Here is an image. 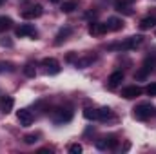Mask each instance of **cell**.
I'll return each mask as SVG.
<instances>
[{"mask_svg": "<svg viewBox=\"0 0 156 154\" xmlns=\"http://www.w3.org/2000/svg\"><path fill=\"white\" fill-rule=\"evenodd\" d=\"M142 40L144 37H131V38H127L125 42H122V44H113V45H109V49H120V51H129V49H134L136 45H140L142 44Z\"/></svg>", "mask_w": 156, "mask_h": 154, "instance_id": "3", "label": "cell"}, {"mask_svg": "<svg viewBox=\"0 0 156 154\" xmlns=\"http://www.w3.org/2000/svg\"><path fill=\"white\" fill-rule=\"evenodd\" d=\"M142 93H144V89H142V87H138V85H129V87H123V89H122V96H123L125 100L138 98Z\"/></svg>", "mask_w": 156, "mask_h": 154, "instance_id": "9", "label": "cell"}, {"mask_svg": "<svg viewBox=\"0 0 156 154\" xmlns=\"http://www.w3.org/2000/svg\"><path fill=\"white\" fill-rule=\"evenodd\" d=\"M133 111H134V113H133V116H134L136 120H140V121L149 120V118L156 113L154 107H153V103H140V105H136Z\"/></svg>", "mask_w": 156, "mask_h": 154, "instance_id": "1", "label": "cell"}, {"mask_svg": "<svg viewBox=\"0 0 156 154\" xmlns=\"http://www.w3.org/2000/svg\"><path fill=\"white\" fill-rule=\"evenodd\" d=\"M42 65L45 67V73L47 75H58L60 73V64L55 58H44L42 60Z\"/></svg>", "mask_w": 156, "mask_h": 154, "instance_id": "8", "label": "cell"}, {"mask_svg": "<svg viewBox=\"0 0 156 154\" xmlns=\"http://www.w3.org/2000/svg\"><path fill=\"white\" fill-rule=\"evenodd\" d=\"M71 35V27H64V29H60L58 31V35H56V40H55V45H60V44H64L67 37Z\"/></svg>", "mask_w": 156, "mask_h": 154, "instance_id": "15", "label": "cell"}, {"mask_svg": "<svg viewBox=\"0 0 156 154\" xmlns=\"http://www.w3.org/2000/svg\"><path fill=\"white\" fill-rule=\"evenodd\" d=\"M109 118H113V111H111L109 107L98 109V121H107Z\"/></svg>", "mask_w": 156, "mask_h": 154, "instance_id": "17", "label": "cell"}, {"mask_svg": "<svg viewBox=\"0 0 156 154\" xmlns=\"http://www.w3.org/2000/svg\"><path fill=\"white\" fill-rule=\"evenodd\" d=\"M83 118H87V120H98V109H91V107L83 109Z\"/></svg>", "mask_w": 156, "mask_h": 154, "instance_id": "21", "label": "cell"}, {"mask_svg": "<svg viewBox=\"0 0 156 154\" xmlns=\"http://www.w3.org/2000/svg\"><path fill=\"white\" fill-rule=\"evenodd\" d=\"M75 9H78V0H66L60 5V11L62 13H73Z\"/></svg>", "mask_w": 156, "mask_h": 154, "instance_id": "14", "label": "cell"}, {"mask_svg": "<svg viewBox=\"0 0 156 154\" xmlns=\"http://www.w3.org/2000/svg\"><path fill=\"white\" fill-rule=\"evenodd\" d=\"M15 35L18 37V38H24V37H33V38H37V29L31 26V24H24V26H20V27H16L15 29Z\"/></svg>", "mask_w": 156, "mask_h": 154, "instance_id": "7", "label": "cell"}, {"mask_svg": "<svg viewBox=\"0 0 156 154\" xmlns=\"http://www.w3.org/2000/svg\"><path fill=\"white\" fill-rule=\"evenodd\" d=\"M145 93H147L149 96H156V82L154 83H149V85L145 87Z\"/></svg>", "mask_w": 156, "mask_h": 154, "instance_id": "24", "label": "cell"}, {"mask_svg": "<svg viewBox=\"0 0 156 154\" xmlns=\"http://www.w3.org/2000/svg\"><path fill=\"white\" fill-rule=\"evenodd\" d=\"M69 152L71 154H80L82 152V145H80V143H73V145H69Z\"/></svg>", "mask_w": 156, "mask_h": 154, "instance_id": "25", "label": "cell"}, {"mask_svg": "<svg viewBox=\"0 0 156 154\" xmlns=\"http://www.w3.org/2000/svg\"><path fill=\"white\" fill-rule=\"evenodd\" d=\"M4 2H5V0H0V5H2V4H4Z\"/></svg>", "mask_w": 156, "mask_h": 154, "instance_id": "30", "label": "cell"}, {"mask_svg": "<svg viewBox=\"0 0 156 154\" xmlns=\"http://www.w3.org/2000/svg\"><path fill=\"white\" fill-rule=\"evenodd\" d=\"M115 9L120 11V13L131 15L133 13V0H116L115 2Z\"/></svg>", "mask_w": 156, "mask_h": 154, "instance_id": "11", "label": "cell"}, {"mask_svg": "<svg viewBox=\"0 0 156 154\" xmlns=\"http://www.w3.org/2000/svg\"><path fill=\"white\" fill-rule=\"evenodd\" d=\"M4 65H5V64H0V73L4 71Z\"/></svg>", "mask_w": 156, "mask_h": 154, "instance_id": "28", "label": "cell"}, {"mask_svg": "<svg viewBox=\"0 0 156 154\" xmlns=\"http://www.w3.org/2000/svg\"><path fill=\"white\" fill-rule=\"evenodd\" d=\"M49 2H53V4H58V2H62V0H49Z\"/></svg>", "mask_w": 156, "mask_h": 154, "instance_id": "29", "label": "cell"}, {"mask_svg": "<svg viewBox=\"0 0 156 154\" xmlns=\"http://www.w3.org/2000/svg\"><path fill=\"white\" fill-rule=\"evenodd\" d=\"M107 29L109 31H122L123 29V20L118 18V16H111L107 20Z\"/></svg>", "mask_w": 156, "mask_h": 154, "instance_id": "13", "label": "cell"}, {"mask_svg": "<svg viewBox=\"0 0 156 154\" xmlns=\"http://www.w3.org/2000/svg\"><path fill=\"white\" fill-rule=\"evenodd\" d=\"M147 75H149V71H147L145 67H142V69H140V71H138V73L134 75V78H138V80H142V78H145Z\"/></svg>", "mask_w": 156, "mask_h": 154, "instance_id": "26", "label": "cell"}, {"mask_svg": "<svg viewBox=\"0 0 156 154\" xmlns=\"http://www.w3.org/2000/svg\"><path fill=\"white\" fill-rule=\"evenodd\" d=\"M94 60H96L94 54H89V56H85V58H78L76 60V67H80V69H82V67H87V65L93 64Z\"/></svg>", "mask_w": 156, "mask_h": 154, "instance_id": "18", "label": "cell"}, {"mask_svg": "<svg viewBox=\"0 0 156 154\" xmlns=\"http://www.w3.org/2000/svg\"><path fill=\"white\" fill-rule=\"evenodd\" d=\"M18 121H20V125H24V127H29L31 123H33V113L29 111V109H20L18 113Z\"/></svg>", "mask_w": 156, "mask_h": 154, "instance_id": "10", "label": "cell"}, {"mask_svg": "<svg viewBox=\"0 0 156 154\" xmlns=\"http://www.w3.org/2000/svg\"><path fill=\"white\" fill-rule=\"evenodd\" d=\"M116 140H115V136H104V138H100V140H96V149L98 151H111V149H115L116 147Z\"/></svg>", "mask_w": 156, "mask_h": 154, "instance_id": "4", "label": "cell"}, {"mask_svg": "<svg viewBox=\"0 0 156 154\" xmlns=\"http://www.w3.org/2000/svg\"><path fill=\"white\" fill-rule=\"evenodd\" d=\"M24 73H26V76H29V78L37 76V71H35V65L33 64H26L24 65Z\"/></svg>", "mask_w": 156, "mask_h": 154, "instance_id": "22", "label": "cell"}, {"mask_svg": "<svg viewBox=\"0 0 156 154\" xmlns=\"http://www.w3.org/2000/svg\"><path fill=\"white\" fill-rule=\"evenodd\" d=\"M0 45H7V47H11L13 42H11V40H0Z\"/></svg>", "mask_w": 156, "mask_h": 154, "instance_id": "27", "label": "cell"}, {"mask_svg": "<svg viewBox=\"0 0 156 154\" xmlns=\"http://www.w3.org/2000/svg\"><path fill=\"white\" fill-rule=\"evenodd\" d=\"M89 35L91 37H104L109 29H107V24H102V22H91L89 27H87Z\"/></svg>", "mask_w": 156, "mask_h": 154, "instance_id": "6", "label": "cell"}, {"mask_svg": "<svg viewBox=\"0 0 156 154\" xmlns=\"http://www.w3.org/2000/svg\"><path fill=\"white\" fill-rule=\"evenodd\" d=\"M42 13H44L42 5H40V4H35V5H29V7H26V9L22 11V18H26V20H35V18L42 16Z\"/></svg>", "mask_w": 156, "mask_h": 154, "instance_id": "5", "label": "cell"}, {"mask_svg": "<svg viewBox=\"0 0 156 154\" xmlns=\"http://www.w3.org/2000/svg\"><path fill=\"white\" fill-rule=\"evenodd\" d=\"M35 142H38V134H26V136H24V143L33 145Z\"/></svg>", "mask_w": 156, "mask_h": 154, "instance_id": "23", "label": "cell"}, {"mask_svg": "<svg viewBox=\"0 0 156 154\" xmlns=\"http://www.w3.org/2000/svg\"><path fill=\"white\" fill-rule=\"evenodd\" d=\"M13 105H15V100H13L11 96H4V98H2V113H4V114H7V113L13 109Z\"/></svg>", "mask_w": 156, "mask_h": 154, "instance_id": "16", "label": "cell"}, {"mask_svg": "<svg viewBox=\"0 0 156 154\" xmlns=\"http://www.w3.org/2000/svg\"><path fill=\"white\" fill-rule=\"evenodd\" d=\"M51 118L56 125H62V123H67L73 120V111L71 109H55L51 113Z\"/></svg>", "mask_w": 156, "mask_h": 154, "instance_id": "2", "label": "cell"}, {"mask_svg": "<svg viewBox=\"0 0 156 154\" xmlns=\"http://www.w3.org/2000/svg\"><path fill=\"white\" fill-rule=\"evenodd\" d=\"M11 26H13V20H11L9 16H0V33L7 31Z\"/></svg>", "mask_w": 156, "mask_h": 154, "instance_id": "20", "label": "cell"}, {"mask_svg": "<svg viewBox=\"0 0 156 154\" xmlns=\"http://www.w3.org/2000/svg\"><path fill=\"white\" fill-rule=\"evenodd\" d=\"M122 82H123V73L122 71H115L111 76L107 78V87L109 89H116Z\"/></svg>", "mask_w": 156, "mask_h": 154, "instance_id": "12", "label": "cell"}, {"mask_svg": "<svg viewBox=\"0 0 156 154\" xmlns=\"http://www.w3.org/2000/svg\"><path fill=\"white\" fill-rule=\"evenodd\" d=\"M154 24H156V18H153V16H147V18H144V20L140 22V29H142V31H147V29H151Z\"/></svg>", "mask_w": 156, "mask_h": 154, "instance_id": "19", "label": "cell"}]
</instances>
